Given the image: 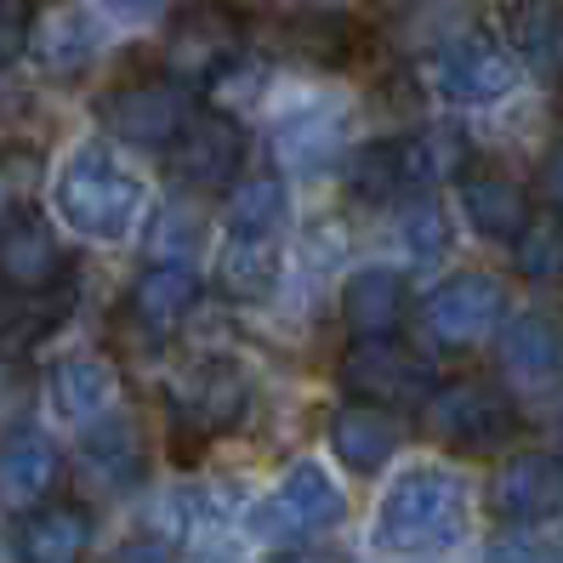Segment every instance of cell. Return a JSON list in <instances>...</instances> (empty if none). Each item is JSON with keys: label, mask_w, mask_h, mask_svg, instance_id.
Masks as SVG:
<instances>
[{"label": "cell", "mask_w": 563, "mask_h": 563, "mask_svg": "<svg viewBox=\"0 0 563 563\" xmlns=\"http://www.w3.org/2000/svg\"><path fill=\"white\" fill-rule=\"evenodd\" d=\"M57 473H63V455L35 427H18V433L0 439V501L12 512H35L52 495Z\"/></svg>", "instance_id": "4fadbf2b"}, {"label": "cell", "mask_w": 563, "mask_h": 563, "mask_svg": "<svg viewBox=\"0 0 563 563\" xmlns=\"http://www.w3.org/2000/svg\"><path fill=\"white\" fill-rule=\"evenodd\" d=\"M330 450L347 473H382V461L399 450V421H393L387 405L353 399L330 416Z\"/></svg>", "instance_id": "2e32d148"}, {"label": "cell", "mask_w": 563, "mask_h": 563, "mask_svg": "<svg viewBox=\"0 0 563 563\" xmlns=\"http://www.w3.org/2000/svg\"><path fill=\"white\" fill-rule=\"evenodd\" d=\"M342 143H347V120H342V109H330V103L296 109V114H285V120L274 125V159L285 165L290 177H319V172H330V165H336V154H342Z\"/></svg>", "instance_id": "5bb4252c"}, {"label": "cell", "mask_w": 563, "mask_h": 563, "mask_svg": "<svg viewBox=\"0 0 563 563\" xmlns=\"http://www.w3.org/2000/svg\"><path fill=\"white\" fill-rule=\"evenodd\" d=\"M52 200H57V217L75 228L86 240H125L131 222L143 211V183L125 172V165L109 154V148H80L63 159V172L52 183Z\"/></svg>", "instance_id": "7a4b0ae2"}, {"label": "cell", "mask_w": 563, "mask_h": 563, "mask_svg": "<svg viewBox=\"0 0 563 563\" xmlns=\"http://www.w3.org/2000/svg\"><path fill=\"white\" fill-rule=\"evenodd\" d=\"M200 302V274L188 262H148L131 279V319L148 330H172L188 319V308Z\"/></svg>", "instance_id": "44dd1931"}, {"label": "cell", "mask_w": 563, "mask_h": 563, "mask_svg": "<svg viewBox=\"0 0 563 563\" xmlns=\"http://www.w3.org/2000/svg\"><path fill=\"white\" fill-rule=\"evenodd\" d=\"M240 159H245L240 120L222 109H200V114H188L183 137L172 143V177L188 188H228L240 177Z\"/></svg>", "instance_id": "30bf717a"}, {"label": "cell", "mask_w": 563, "mask_h": 563, "mask_svg": "<svg viewBox=\"0 0 563 563\" xmlns=\"http://www.w3.org/2000/svg\"><path fill=\"white\" fill-rule=\"evenodd\" d=\"M245 376L234 364H206L200 376H194V393H188V421L206 427V433H222V427H234L245 416Z\"/></svg>", "instance_id": "cb8c5ba5"}, {"label": "cell", "mask_w": 563, "mask_h": 563, "mask_svg": "<svg viewBox=\"0 0 563 563\" xmlns=\"http://www.w3.org/2000/svg\"><path fill=\"white\" fill-rule=\"evenodd\" d=\"M342 512H347V495L336 489V478H330L319 461H296V467L251 507L245 529L268 547H308L313 536L336 529Z\"/></svg>", "instance_id": "3957f363"}, {"label": "cell", "mask_w": 563, "mask_h": 563, "mask_svg": "<svg viewBox=\"0 0 563 563\" xmlns=\"http://www.w3.org/2000/svg\"><path fill=\"white\" fill-rule=\"evenodd\" d=\"M290 46L308 63H342L353 46V23L342 12H302L290 23Z\"/></svg>", "instance_id": "f546056e"}, {"label": "cell", "mask_w": 563, "mask_h": 563, "mask_svg": "<svg viewBox=\"0 0 563 563\" xmlns=\"http://www.w3.org/2000/svg\"><path fill=\"white\" fill-rule=\"evenodd\" d=\"M29 7H46V0H29Z\"/></svg>", "instance_id": "8d00e7d4"}, {"label": "cell", "mask_w": 563, "mask_h": 563, "mask_svg": "<svg viewBox=\"0 0 563 563\" xmlns=\"http://www.w3.org/2000/svg\"><path fill=\"white\" fill-rule=\"evenodd\" d=\"M421 421L433 439L478 455V450H495L512 433V405L489 382H444V387L427 393Z\"/></svg>", "instance_id": "5b68a950"}, {"label": "cell", "mask_w": 563, "mask_h": 563, "mask_svg": "<svg viewBox=\"0 0 563 563\" xmlns=\"http://www.w3.org/2000/svg\"><path fill=\"white\" fill-rule=\"evenodd\" d=\"M240 41H245V23L222 7V0H200L172 18L165 29V69L177 80H217L228 63L240 57Z\"/></svg>", "instance_id": "8992f818"}, {"label": "cell", "mask_w": 563, "mask_h": 563, "mask_svg": "<svg viewBox=\"0 0 563 563\" xmlns=\"http://www.w3.org/2000/svg\"><path fill=\"white\" fill-rule=\"evenodd\" d=\"M541 194L552 211H563V143H552V154L541 159Z\"/></svg>", "instance_id": "836d02e7"}, {"label": "cell", "mask_w": 563, "mask_h": 563, "mask_svg": "<svg viewBox=\"0 0 563 563\" xmlns=\"http://www.w3.org/2000/svg\"><path fill=\"white\" fill-rule=\"evenodd\" d=\"M433 86H439V97H450L461 109H489L518 86V63L495 41H455L433 63Z\"/></svg>", "instance_id": "8fae6325"}, {"label": "cell", "mask_w": 563, "mask_h": 563, "mask_svg": "<svg viewBox=\"0 0 563 563\" xmlns=\"http://www.w3.org/2000/svg\"><path fill=\"white\" fill-rule=\"evenodd\" d=\"M23 7L29 0H0V63L23 52Z\"/></svg>", "instance_id": "1f68e13d"}, {"label": "cell", "mask_w": 563, "mask_h": 563, "mask_svg": "<svg viewBox=\"0 0 563 563\" xmlns=\"http://www.w3.org/2000/svg\"><path fill=\"white\" fill-rule=\"evenodd\" d=\"M410 308V290L399 268H358L342 285V319L353 336H393Z\"/></svg>", "instance_id": "ac0fdd59"}, {"label": "cell", "mask_w": 563, "mask_h": 563, "mask_svg": "<svg viewBox=\"0 0 563 563\" xmlns=\"http://www.w3.org/2000/svg\"><path fill=\"white\" fill-rule=\"evenodd\" d=\"M165 0H103V12L120 18V23H137V18H154Z\"/></svg>", "instance_id": "e575fe53"}, {"label": "cell", "mask_w": 563, "mask_h": 563, "mask_svg": "<svg viewBox=\"0 0 563 563\" xmlns=\"http://www.w3.org/2000/svg\"><path fill=\"white\" fill-rule=\"evenodd\" d=\"M57 279H63L57 234L29 206H18L0 222V285L18 296H46V290H57Z\"/></svg>", "instance_id": "7c38bea8"}, {"label": "cell", "mask_w": 563, "mask_h": 563, "mask_svg": "<svg viewBox=\"0 0 563 563\" xmlns=\"http://www.w3.org/2000/svg\"><path fill=\"white\" fill-rule=\"evenodd\" d=\"M35 52H41V63L52 75H75V69H86V57H91V29L80 18H69V12H57L35 35Z\"/></svg>", "instance_id": "4dcf8cb0"}, {"label": "cell", "mask_w": 563, "mask_h": 563, "mask_svg": "<svg viewBox=\"0 0 563 563\" xmlns=\"http://www.w3.org/2000/svg\"><path fill=\"white\" fill-rule=\"evenodd\" d=\"M103 120H109V131L120 143L148 148V154L154 148L172 154V143L183 137V125H188V97L172 80H131L103 103Z\"/></svg>", "instance_id": "9c48e42d"}, {"label": "cell", "mask_w": 563, "mask_h": 563, "mask_svg": "<svg viewBox=\"0 0 563 563\" xmlns=\"http://www.w3.org/2000/svg\"><path fill=\"white\" fill-rule=\"evenodd\" d=\"M217 285L234 296V302H262V296H274V285H279V245L234 234V245H228L222 262H217Z\"/></svg>", "instance_id": "603a6c76"}, {"label": "cell", "mask_w": 563, "mask_h": 563, "mask_svg": "<svg viewBox=\"0 0 563 563\" xmlns=\"http://www.w3.org/2000/svg\"><path fill=\"white\" fill-rule=\"evenodd\" d=\"M342 387L353 399H371V405H427V393H433V364L421 353H410L399 336H358L342 364H336Z\"/></svg>", "instance_id": "277c9868"}, {"label": "cell", "mask_w": 563, "mask_h": 563, "mask_svg": "<svg viewBox=\"0 0 563 563\" xmlns=\"http://www.w3.org/2000/svg\"><path fill=\"white\" fill-rule=\"evenodd\" d=\"M0 319H7V290H0Z\"/></svg>", "instance_id": "d590c367"}, {"label": "cell", "mask_w": 563, "mask_h": 563, "mask_svg": "<svg viewBox=\"0 0 563 563\" xmlns=\"http://www.w3.org/2000/svg\"><path fill=\"white\" fill-rule=\"evenodd\" d=\"M563 364V330L547 313H518L501 324V371L518 387H547Z\"/></svg>", "instance_id": "ffe728a7"}, {"label": "cell", "mask_w": 563, "mask_h": 563, "mask_svg": "<svg viewBox=\"0 0 563 563\" xmlns=\"http://www.w3.org/2000/svg\"><path fill=\"white\" fill-rule=\"evenodd\" d=\"M290 217V194L274 172H245L228 183V206H222V222L228 234L240 240H274Z\"/></svg>", "instance_id": "7402d4cb"}, {"label": "cell", "mask_w": 563, "mask_h": 563, "mask_svg": "<svg viewBox=\"0 0 563 563\" xmlns=\"http://www.w3.org/2000/svg\"><path fill=\"white\" fill-rule=\"evenodd\" d=\"M489 507L501 523H547L563 512V455L552 450H518L501 461V473L489 478Z\"/></svg>", "instance_id": "ba28073f"}, {"label": "cell", "mask_w": 563, "mask_h": 563, "mask_svg": "<svg viewBox=\"0 0 563 563\" xmlns=\"http://www.w3.org/2000/svg\"><path fill=\"white\" fill-rule=\"evenodd\" d=\"M501 313H507L501 279H489V274H455L439 290H427L421 330L439 347H473V342H484L489 330L501 324Z\"/></svg>", "instance_id": "52a82bcc"}, {"label": "cell", "mask_w": 563, "mask_h": 563, "mask_svg": "<svg viewBox=\"0 0 563 563\" xmlns=\"http://www.w3.org/2000/svg\"><path fill=\"white\" fill-rule=\"evenodd\" d=\"M461 211H467L473 234L518 240L529 228V194L495 165H473V172H461Z\"/></svg>", "instance_id": "9a60e30c"}, {"label": "cell", "mask_w": 563, "mask_h": 563, "mask_svg": "<svg viewBox=\"0 0 563 563\" xmlns=\"http://www.w3.org/2000/svg\"><path fill=\"white\" fill-rule=\"evenodd\" d=\"M86 467L103 478L109 489H125L143 478V439L137 427H131L125 416H114L109 427H97V433L86 439Z\"/></svg>", "instance_id": "d4e9b609"}, {"label": "cell", "mask_w": 563, "mask_h": 563, "mask_svg": "<svg viewBox=\"0 0 563 563\" xmlns=\"http://www.w3.org/2000/svg\"><path fill=\"white\" fill-rule=\"evenodd\" d=\"M512 262L529 285L563 279V222L558 217H529V228L512 240Z\"/></svg>", "instance_id": "484cf974"}, {"label": "cell", "mask_w": 563, "mask_h": 563, "mask_svg": "<svg viewBox=\"0 0 563 563\" xmlns=\"http://www.w3.org/2000/svg\"><path fill=\"white\" fill-rule=\"evenodd\" d=\"M200 240H206V217L194 206H165L148 222V256L154 262H188L200 251Z\"/></svg>", "instance_id": "f1b7e54d"}, {"label": "cell", "mask_w": 563, "mask_h": 563, "mask_svg": "<svg viewBox=\"0 0 563 563\" xmlns=\"http://www.w3.org/2000/svg\"><path fill=\"white\" fill-rule=\"evenodd\" d=\"M467 536V484L450 467H410L387 484L371 541L393 558H427Z\"/></svg>", "instance_id": "6da1fadb"}, {"label": "cell", "mask_w": 563, "mask_h": 563, "mask_svg": "<svg viewBox=\"0 0 563 563\" xmlns=\"http://www.w3.org/2000/svg\"><path fill=\"white\" fill-rule=\"evenodd\" d=\"M46 393H52V410L63 421H97V416L114 405L120 376H114L109 358L75 353V358H57L52 371H46Z\"/></svg>", "instance_id": "e0dca14e"}, {"label": "cell", "mask_w": 563, "mask_h": 563, "mask_svg": "<svg viewBox=\"0 0 563 563\" xmlns=\"http://www.w3.org/2000/svg\"><path fill=\"white\" fill-rule=\"evenodd\" d=\"M86 552H91L86 507L52 501V507H35L18 529V558L23 563H86Z\"/></svg>", "instance_id": "d6986e66"}, {"label": "cell", "mask_w": 563, "mask_h": 563, "mask_svg": "<svg viewBox=\"0 0 563 563\" xmlns=\"http://www.w3.org/2000/svg\"><path fill=\"white\" fill-rule=\"evenodd\" d=\"M512 29H518V57L536 75H558L563 69V18L552 7H523Z\"/></svg>", "instance_id": "4316f807"}, {"label": "cell", "mask_w": 563, "mask_h": 563, "mask_svg": "<svg viewBox=\"0 0 563 563\" xmlns=\"http://www.w3.org/2000/svg\"><path fill=\"white\" fill-rule=\"evenodd\" d=\"M114 563H172V547L154 541V536H131V541H120Z\"/></svg>", "instance_id": "d6a6232c"}, {"label": "cell", "mask_w": 563, "mask_h": 563, "mask_svg": "<svg viewBox=\"0 0 563 563\" xmlns=\"http://www.w3.org/2000/svg\"><path fill=\"white\" fill-rule=\"evenodd\" d=\"M399 240H405V251H410L416 268H427V262H439V256L450 251V222H444V211H439L433 194H416V200L405 206Z\"/></svg>", "instance_id": "83f0119b"}]
</instances>
